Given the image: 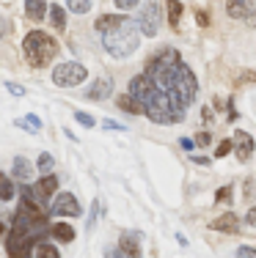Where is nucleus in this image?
Returning a JSON list of instances; mask_svg holds the SVG:
<instances>
[{
	"mask_svg": "<svg viewBox=\"0 0 256 258\" xmlns=\"http://www.w3.org/2000/svg\"><path fill=\"white\" fill-rule=\"evenodd\" d=\"M138 44H141V30H138L135 20H130V17H127L119 28L102 33V47H105L108 55H113V58H127V55H132L138 50Z\"/></svg>",
	"mask_w": 256,
	"mask_h": 258,
	"instance_id": "f257e3e1",
	"label": "nucleus"
},
{
	"mask_svg": "<svg viewBox=\"0 0 256 258\" xmlns=\"http://www.w3.org/2000/svg\"><path fill=\"white\" fill-rule=\"evenodd\" d=\"M58 41L53 39L44 30H30V33L22 39V52H25V60L33 69H44V66L53 63V58L58 55Z\"/></svg>",
	"mask_w": 256,
	"mask_h": 258,
	"instance_id": "f03ea898",
	"label": "nucleus"
},
{
	"mask_svg": "<svg viewBox=\"0 0 256 258\" xmlns=\"http://www.w3.org/2000/svg\"><path fill=\"white\" fill-rule=\"evenodd\" d=\"M163 94H168V99L174 102L176 110H187V104L196 99V94H198V80H196L193 69L185 63V60L176 66L174 77H171L168 88L163 91Z\"/></svg>",
	"mask_w": 256,
	"mask_h": 258,
	"instance_id": "7ed1b4c3",
	"label": "nucleus"
},
{
	"mask_svg": "<svg viewBox=\"0 0 256 258\" xmlns=\"http://www.w3.org/2000/svg\"><path fill=\"white\" fill-rule=\"evenodd\" d=\"M85 77H88V69L77 60H66V63H58L53 69V83L58 88H75V85L85 83Z\"/></svg>",
	"mask_w": 256,
	"mask_h": 258,
	"instance_id": "20e7f679",
	"label": "nucleus"
},
{
	"mask_svg": "<svg viewBox=\"0 0 256 258\" xmlns=\"http://www.w3.org/2000/svg\"><path fill=\"white\" fill-rule=\"evenodd\" d=\"M160 22H163V11H160V3L157 0H149V3L141 9V14H138L135 25L141 30L143 36H157V30H160Z\"/></svg>",
	"mask_w": 256,
	"mask_h": 258,
	"instance_id": "39448f33",
	"label": "nucleus"
},
{
	"mask_svg": "<svg viewBox=\"0 0 256 258\" xmlns=\"http://www.w3.org/2000/svg\"><path fill=\"white\" fill-rule=\"evenodd\" d=\"M56 189H58V179H56V176H50V173H44L30 189L28 187L22 189V195H28L33 204H44L47 198H53V195H56Z\"/></svg>",
	"mask_w": 256,
	"mask_h": 258,
	"instance_id": "423d86ee",
	"label": "nucleus"
},
{
	"mask_svg": "<svg viewBox=\"0 0 256 258\" xmlns=\"http://www.w3.org/2000/svg\"><path fill=\"white\" fill-rule=\"evenodd\" d=\"M80 201L75 198L72 192H61L56 195V201L50 204V214L53 217H80Z\"/></svg>",
	"mask_w": 256,
	"mask_h": 258,
	"instance_id": "0eeeda50",
	"label": "nucleus"
},
{
	"mask_svg": "<svg viewBox=\"0 0 256 258\" xmlns=\"http://www.w3.org/2000/svg\"><path fill=\"white\" fill-rule=\"evenodd\" d=\"M231 149H234V154L240 162H248V159L253 157V149H256V143H253V138L248 132H234V138H231Z\"/></svg>",
	"mask_w": 256,
	"mask_h": 258,
	"instance_id": "6e6552de",
	"label": "nucleus"
},
{
	"mask_svg": "<svg viewBox=\"0 0 256 258\" xmlns=\"http://www.w3.org/2000/svg\"><path fill=\"white\" fill-rule=\"evenodd\" d=\"M256 11V0H229L226 3V14L231 20H248Z\"/></svg>",
	"mask_w": 256,
	"mask_h": 258,
	"instance_id": "1a4fd4ad",
	"label": "nucleus"
},
{
	"mask_svg": "<svg viewBox=\"0 0 256 258\" xmlns=\"http://www.w3.org/2000/svg\"><path fill=\"white\" fill-rule=\"evenodd\" d=\"M111 94H113V80H111V77H99V80H94V83H91V88L85 91V96H88V99H94V102L108 99Z\"/></svg>",
	"mask_w": 256,
	"mask_h": 258,
	"instance_id": "9d476101",
	"label": "nucleus"
},
{
	"mask_svg": "<svg viewBox=\"0 0 256 258\" xmlns=\"http://www.w3.org/2000/svg\"><path fill=\"white\" fill-rule=\"evenodd\" d=\"M210 228L212 231H221V233H237V231H240V217L231 214V212H226V214H221L218 220H212Z\"/></svg>",
	"mask_w": 256,
	"mask_h": 258,
	"instance_id": "9b49d317",
	"label": "nucleus"
},
{
	"mask_svg": "<svg viewBox=\"0 0 256 258\" xmlns=\"http://www.w3.org/2000/svg\"><path fill=\"white\" fill-rule=\"evenodd\" d=\"M138 233H121V239H119V250L124 255H130V258H141V242H138Z\"/></svg>",
	"mask_w": 256,
	"mask_h": 258,
	"instance_id": "f8f14e48",
	"label": "nucleus"
},
{
	"mask_svg": "<svg viewBox=\"0 0 256 258\" xmlns=\"http://www.w3.org/2000/svg\"><path fill=\"white\" fill-rule=\"evenodd\" d=\"M124 20H127L124 14H102V17H96L94 28L99 30V33H108V30L119 28V25H121V22H124Z\"/></svg>",
	"mask_w": 256,
	"mask_h": 258,
	"instance_id": "ddd939ff",
	"label": "nucleus"
},
{
	"mask_svg": "<svg viewBox=\"0 0 256 258\" xmlns=\"http://www.w3.org/2000/svg\"><path fill=\"white\" fill-rule=\"evenodd\" d=\"M25 14L30 22H41L47 14V3L44 0H25Z\"/></svg>",
	"mask_w": 256,
	"mask_h": 258,
	"instance_id": "4468645a",
	"label": "nucleus"
},
{
	"mask_svg": "<svg viewBox=\"0 0 256 258\" xmlns=\"http://www.w3.org/2000/svg\"><path fill=\"white\" fill-rule=\"evenodd\" d=\"M11 173H14L20 181H28L30 176H33V165H30V159H25V157H14V168H11Z\"/></svg>",
	"mask_w": 256,
	"mask_h": 258,
	"instance_id": "2eb2a0df",
	"label": "nucleus"
},
{
	"mask_svg": "<svg viewBox=\"0 0 256 258\" xmlns=\"http://www.w3.org/2000/svg\"><path fill=\"white\" fill-rule=\"evenodd\" d=\"M116 104H119V110H124V113H130V115H141L143 113L141 102H138L135 96H130V94H121L119 99H116Z\"/></svg>",
	"mask_w": 256,
	"mask_h": 258,
	"instance_id": "dca6fc26",
	"label": "nucleus"
},
{
	"mask_svg": "<svg viewBox=\"0 0 256 258\" xmlns=\"http://www.w3.org/2000/svg\"><path fill=\"white\" fill-rule=\"evenodd\" d=\"M166 9H168V25L176 30L182 20V0H166Z\"/></svg>",
	"mask_w": 256,
	"mask_h": 258,
	"instance_id": "f3484780",
	"label": "nucleus"
},
{
	"mask_svg": "<svg viewBox=\"0 0 256 258\" xmlns=\"http://www.w3.org/2000/svg\"><path fill=\"white\" fill-rule=\"evenodd\" d=\"M50 233L58 239V242H75V228H72V225H66V223H56L50 228Z\"/></svg>",
	"mask_w": 256,
	"mask_h": 258,
	"instance_id": "a211bd4d",
	"label": "nucleus"
},
{
	"mask_svg": "<svg viewBox=\"0 0 256 258\" xmlns=\"http://www.w3.org/2000/svg\"><path fill=\"white\" fill-rule=\"evenodd\" d=\"M47 17H50V22H53V28L56 30H64L66 28V14H64V9L61 6H47Z\"/></svg>",
	"mask_w": 256,
	"mask_h": 258,
	"instance_id": "6ab92c4d",
	"label": "nucleus"
},
{
	"mask_svg": "<svg viewBox=\"0 0 256 258\" xmlns=\"http://www.w3.org/2000/svg\"><path fill=\"white\" fill-rule=\"evenodd\" d=\"M91 0H66V9L72 11V14H88L91 11Z\"/></svg>",
	"mask_w": 256,
	"mask_h": 258,
	"instance_id": "aec40b11",
	"label": "nucleus"
},
{
	"mask_svg": "<svg viewBox=\"0 0 256 258\" xmlns=\"http://www.w3.org/2000/svg\"><path fill=\"white\" fill-rule=\"evenodd\" d=\"M9 198H14V184L6 173H0V201H9Z\"/></svg>",
	"mask_w": 256,
	"mask_h": 258,
	"instance_id": "412c9836",
	"label": "nucleus"
},
{
	"mask_svg": "<svg viewBox=\"0 0 256 258\" xmlns=\"http://www.w3.org/2000/svg\"><path fill=\"white\" fill-rule=\"evenodd\" d=\"M17 126L39 132V129H41V118H39V115H25V118H17Z\"/></svg>",
	"mask_w": 256,
	"mask_h": 258,
	"instance_id": "4be33fe9",
	"label": "nucleus"
},
{
	"mask_svg": "<svg viewBox=\"0 0 256 258\" xmlns=\"http://www.w3.org/2000/svg\"><path fill=\"white\" fill-rule=\"evenodd\" d=\"M36 258H61V253L53 247L50 242H41L39 247H36Z\"/></svg>",
	"mask_w": 256,
	"mask_h": 258,
	"instance_id": "5701e85b",
	"label": "nucleus"
},
{
	"mask_svg": "<svg viewBox=\"0 0 256 258\" xmlns=\"http://www.w3.org/2000/svg\"><path fill=\"white\" fill-rule=\"evenodd\" d=\"M231 195H234V187H231V184H226V187H221V189L215 192V201H221V204H231V201H234Z\"/></svg>",
	"mask_w": 256,
	"mask_h": 258,
	"instance_id": "b1692460",
	"label": "nucleus"
},
{
	"mask_svg": "<svg viewBox=\"0 0 256 258\" xmlns=\"http://www.w3.org/2000/svg\"><path fill=\"white\" fill-rule=\"evenodd\" d=\"M242 195H245V201L256 198V179H253V176H248V179H245V189H242Z\"/></svg>",
	"mask_w": 256,
	"mask_h": 258,
	"instance_id": "393cba45",
	"label": "nucleus"
},
{
	"mask_svg": "<svg viewBox=\"0 0 256 258\" xmlns=\"http://www.w3.org/2000/svg\"><path fill=\"white\" fill-rule=\"evenodd\" d=\"M96 214H99V201H94V204H91V212H88V223H85V228H94L96 225Z\"/></svg>",
	"mask_w": 256,
	"mask_h": 258,
	"instance_id": "a878e982",
	"label": "nucleus"
},
{
	"mask_svg": "<svg viewBox=\"0 0 256 258\" xmlns=\"http://www.w3.org/2000/svg\"><path fill=\"white\" fill-rule=\"evenodd\" d=\"M75 121H77V124H83V126H94L96 124V121L91 118L88 113H83V110H75Z\"/></svg>",
	"mask_w": 256,
	"mask_h": 258,
	"instance_id": "bb28decb",
	"label": "nucleus"
},
{
	"mask_svg": "<svg viewBox=\"0 0 256 258\" xmlns=\"http://www.w3.org/2000/svg\"><path fill=\"white\" fill-rule=\"evenodd\" d=\"M113 3H116V9H121V11H132V9H138L141 0H113Z\"/></svg>",
	"mask_w": 256,
	"mask_h": 258,
	"instance_id": "cd10ccee",
	"label": "nucleus"
},
{
	"mask_svg": "<svg viewBox=\"0 0 256 258\" xmlns=\"http://www.w3.org/2000/svg\"><path fill=\"white\" fill-rule=\"evenodd\" d=\"M39 170H41V173H50V170H53V157L50 154H41L39 157Z\"/></svg>",
	"mask_w": 256,
	"mask_h": 258,
	"instance_id": "c85d7f7f",
	"label": "nucleus"
},
{
	"mask_svg": "<svg viewBox=\"0 0 256 258\" xmlns=\"http://www.w3.org/2000/svg\"><path fill=\"white\" fill-rule=\"evenodd\" d=\"M231 151V140H221V143H218V149H215V157L221 159V157H226Z\"/></svg>",
	"mask_w": 256,
	"mask_h": 258,
	"instance_id": "c756f323",
	"label": "nucleus"
},
{
	"mask_svg": "<svg viewBox=\"0 0 256 258\" xmlns=\"http://www.w3.org/2000/svg\"><path fill=\"white\" fill-rule=\"evenodd\" d=\"M237 258H256V247H248V244H242V247L237 250Z\"/></svg>",
	"mask_w": 256,
	"mask_h": 258,
	"instance_id": "7c9ffc66",
	"label": "nucleus"
},
{
	"mask_svg": "<svg viewBox=\"0 0 256 258\" xmlns=\"http://www.w3.org/2000/svg\"><path fill=\"white\" fill-rule=\"evenodd\" d=\"M193 143H196V146H210V143H212V135H210V132H198Z\"/></svg>",
	"mask_w": 256,
	"mask_h": 258,
	"instance_id": "2f4dec72",
	"label": "nucleus"
},
{
	"mask_svg": "<svg viewBox=\"0 0 256 258\" xmlns=\"http://www.w3.org/2000/svg\"><path fill=\"white\" fill-rule=\"evenodd\" d=\"M6 88H9L14 96H25V88H22L20 83H6Z\"/></svg>",
	"mask_w": 256,
	"mask_h": 258,
	"instance_id": "473e14b6",
	"label": "nucleus"
},
{
	"mask_svg": "<svg viewBox=\"0 0 256 258\" xmlns=\"http://www.w3.org/2000/svg\"><path fill=\"white\" fill-rule=\"evenodd\" d=\"M196 20H198V25H201V28L210 25V14H207V11H196Z\"/></svg>",
	"mask_w": 256,
	"mask_h": 258,
	"instance_id": "72a5a7b5",
	"label": "nucleus"
},
{
	"mask_svg": "<svg viewBox=\"0 0 256 258\" xmlns=\"http://www.w3.org/2000/svg\"><path fill=\"white\" fill-rule=\"evenodd\" d=\"M242 83H256V72H245V75L237 80V85H242Z\"/></svg>",
	"mask_w": 256,
	"mask_h": 258,
	"instance_id": "f704fd0d",
	"label": "nucleus"
},
{
	"mask_svg": "<svg viewBox=\"0 0 256 258\" xmlns=\"http://www.w3.org/2000/svg\"><path fill=\"white\" fill-rule=\"evenodd\" d=\"M102 126L105 129H119V132H124V126L119 124V121H113V118H108V121H102Z\"/></svg>",
	"mask_w": 256,
	"mask_h": 258,
	"instance_id": "c9c22d12",
	"label": "nucleus"
},
{
	"mask_svg": "<svg viewBox=\"0 0 256 258\" xmlns=\"http://www.w3.org/2000/svg\"><path fill=\"white\" fill-rule=\"evenodd\" d=\"M245 223H248V225H253V228H256V206H251V209H248V214H245Z\"/></svg>",
	"mask_w": 256,
	"mask_h": 258,
	"instance_id": "e433bc0d",
	"label": "nucleus"
},
{
	"mask_svg": "<svg viewBox=\"0 0 256 258\" xmlns=\"http://www.w3.org/2000/svg\"><path fill=\"white\" fill-rule=\"evenodd\" d=\"M9 33H11V25L3 20V17H0V39H3V36H9Z\"/></svg>",
	"mask_w": 256,
	"mask_h": 258,
	"instance_id": "4c0bfd02",
	"label": "nucleus"
},
{
	"mask_svg": "<svg viewBox=\"0 0 256 258\" xmlns=\"http://www.w3.org/2000/svg\"><path fill=\"white\" fill-rule=\"evenodd\" d=\"M179 146H182L185 151H193V146H196V143H193L190 138H182V140H179Z\"/></svg>",
	"mask_w": 256,
	"mask_h": 258,
	"instance_id": "58836bf2",
	"label": "nucleus"
},
{
	"mask_svg": "<svg viewBox=\"0 0 256 258\" xmlns=\"http://www.w3.org/2000/svg\"><path fill=\"white\" fill-rule=\"evenodd\" d=\"M108 258H130V255H124L119 247H116V250H111V253H108Z\"/></svg>",
	"mask_w": 256,
	"mask_h": 258,
	"instance_id": "ea45409f",
	"label": "nucleus"
},
{
	"mask_svg": "<svg viewBox=\"0 0 256 258\" xmlns=\"http://www.w3.org/2000/svg\"><path fill=\"white\" fill-rule=\"evenodd\" d=\"M193 162H196V165H210V159H207V157H196V154H193Z\"/></svg>",
	"mask_w": 256,
	"mask_h": 258,
	"instance_id": "a19ab883",
	"label": "nucleus"
},
{
	"mask_svg": "<svg viewBox=\"0 0 256 258\" xmlns=\"http://www.w3.org/2000/svg\"><path fill=\"white\" fill-rule=\"evenodd\" d=\"M201 115H204V121H212V110L210 107H204V113H201Z\"/></svg>",
	"mask_w": 256,
	"mask_h": 258,
	"instance_id": "79ce46f5",
	"label": "nucleus"
},
{
	"mask_svg": "<svg viewBox=\"0 0 256 258\" xmlns=\"http://www.w3.org/2000/svg\"><path fill=\"white\" fill-rule=\"evenodd\" d=\"M3 231H6V228H3V223H0V233H3Z\"/></svg>",
	"mask_w": 256,
	"mask_h": 258,
	"instance_id": "37998d69",
	"label": "nucleus"
}]
</instances>
